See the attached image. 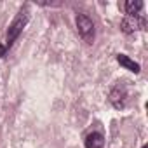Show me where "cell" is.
Listing matches in <instances>:
<instances>
[{"label": "cell", "mask_w": 148, "mask_h": 148, "mask_svg": "<svg viewBox=\"0 0 148 148\" xmlns=\"http://www.w3.org/2000/svg\"><path fill=\"white\" fill-rule=\"evenodd\" d=\"M84 145H86V148H103L105 146V136L101 132L94 131V132H91V134L86 136Z\"/></svg>", "instance_id": "5"}, {"label": "cell", "mask_w": 148, "mask_h": 148, "mask_svg": "<svg viewBox=\"0 0 148 148\" xmlns=\"http://www.w3.org/2000/svg\"><path fill=\"white\" fill-rule=\"evenodd\" d=\"M143 148H148V146H146V145H145V146H143Z\"/></svg>", "instance_id": "9"}, {"label": "cell", "mask_w": 148, "mask_h": 148, "mask_svg": "<svg viewBox=\"0 0 148 148\" xmlns=\"http://www.w3.org/2000/svg\"><path fill=\"white\" fill-rule=\"evenodd\" d=\"M5 54H7V47L4 44H0V58H4Z\"/></svg>", "instance_id": "8"}, {"label": "cell", "mask_w": 148, "mask_h": 148, "mask_svg": "<svg viewBox=\"0 0 148 148\" xmlns=\"http://www.w3.org/2000/svg\"><path fill=\"white\" fill-rule=\"evenodd\" d=\"M145 26H146V19L143 16H125L120 21V30L127 35L139 32V30H145Z\"/></svg>", "instance_id": "4"}, {"label": "cell", "mask_w": 148, "mask_h": 148, "mask_svg": "<svg viewBox=\"0 0 148 148\" xmlns=\"http://www.w3.org/2000/svg\"><path fill=\"white\" fill-rule=\"evenodd\" d=\"M75 26H77L79 35H80L87 44H92V42H94L96 28H94V23L91 21L89 16H86V14H77V18H75Z\"/></svg>", "instance_id": "3"}, {"label": "cell", "mask_w": 148, "mask_h": 148, "mask_svg": "<svg viewBox=\"0 0 148 148\" xmlns=\"http://www.w3.org/2000/svg\"><path fill=\"white\" fill-rule=\"evenodd\" d=\"M117 63H119L120 66H124L125 70L132 71V73H139V71H141L139 63H136L134 59H131V58L125 56V54H117Z\"/></svg>", "instance_id": "6"}, {"label": "cell", "mask_w": 148, "mask_h": 148, "mask_svg": "<svg viewBox=\"0 0 148 148\" xmlns=\"http://www.w3.org/2000/svg\"><path fill=\"white\" fill-rule=\"evenodd\" d=\"M110 103L117 110H124L129 103V87L125 82H115V86L110 89Z\"/></svg>", "instance_id": "2"}, {"label": "cell", "mask_w": 148, "mask_h": 148, "mask_svg": "<svg viewBox=\"0 0 148 148\" xmlns=\"http://www.w3.org/2000/svg\"><path fill=\"white\" fill-rule=\"evenodd\" d=\"M143 5L145 4L141 2V0H127V2L122 4V9H124L125 16H139Z\"/></svg>", "instance_id": "7"}, {"label": "cell", "mask_w": 148, "mask_h": 148, "mask_svg": "<svg viewBox=\"0 0 148 148\" xmlns=\"http://www.w3.org/2000/svg\"><path fill=\"white\" fill-rule=\"evenodd\" d=\"M28 21H30V11H28V5H23V7L18 11V14L14 16L12 23L9 25V30H7V33H5V42H7L5 47H11V45L16 42V38L21 35V32H23V28L28 25Z\"/></svg>", "instance_id": "1"}]
</instances>
